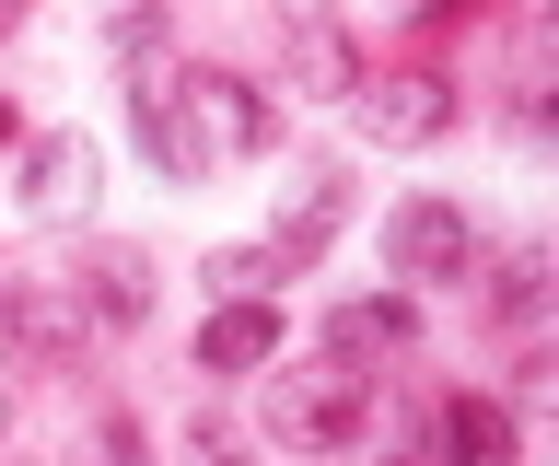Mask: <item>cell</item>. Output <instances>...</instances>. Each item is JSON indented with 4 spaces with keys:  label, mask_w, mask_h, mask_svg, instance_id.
<instances>
[{
    "label": "cell",
    "mask_w": 559,
    "mask_h": 466,
    "mask_svg": "<svg viewBox=\"0 0 559 466\" xmlns=\"http://www.w3.org/2000/svg\"><path fill=\"white\" fill-rule=\"evenodd\" d=\"M257 443L269 455H304V466H326V455H349V443H373V385L349 373V361H257Z\"/></svg>",
    "instance_id": "1"
},
{
    "label": "cell",
    "mask_w": 559,
    "mask_h": 466,
    "mask_svg": "<svg viewBox=\"0 0 559 466\" xmlns=\"http://www.w3.org/2000/svg\"><path fill=\"white\" fill-rule=\"evenodd\" d=\"M269 47H280V94H314V106L361 94V36L338 0H269Z\"/></svg>",
    "instance_id": "2"
},
{
    "label": "cell",
    "mask_w": 559,
    "mask_h": 466,
    "mask_svg": "<svg viewBox=\"0 0 559 466\" xmlns=\"http://www.w3.org/2000/svg\"><path fill=\"white\" fill-rule=\"evenodd\" d=\"M384 268L408 291H466L489 268V234L454 211V199H396V211H384Z\"/></svg>",
    "instance_id": "3"
},
{
    "label": "cell",
    "mask_w": 559,
    "mask_h": 466,
    "mask_svg": "<svg viewBox=\"0 0 559 466\" xmlns=\"http://www.w3.org/2000/svg\"><path fill=\"white\" fill-rule=\"evenodd\" d=\"M175 94H187V129H199V164L210 176H222V164H257V152L280 141V94L269 82H245V71H187V59H175Z\"/></svg>",
    "instance_id": "4"
},
{
    "label": "cell",
    "mask_w": 559,
    "mask_h": 466,
    "mask_svg": "<svg viewBox=\"0 0 559 466\" xmlns=\"http://www.w3.org/2000/svg\"><path fill=\"white\" fill-rule=\"evenodd\" d=\"M59 291L70 303H82V326H94V338H129L140 315H152V246H129V234H82V246H70V268H59Z\"/></svg>",
    "instance_id": "5"
},
{
    "label": "cell",
    "mask_w": 559,
    "mask_h": 466,
    "mask_svg": "<svg viewBox=\"0 0 559 466\" xmlns=\"http://www.w3.org/2000/svg\"><path fill=\"white\" fill-rule=\"evenodd\" d=\"M0 350L35 361V373H70V361H94V326H82V303L59 280H35V268L0 256Z\"/></svg>",
    "instance_id": "6"
},
{
    "label": "cell",
    "mask_w": 559,
    "mask_h": 466,
    "mask_svg": "<svg viewBox=\"0 0 559 466\" xmlns=\"http://www.w3.org/2000/svg\"><path fill=\"white\" fill-rule=\"evenodd\" d=\"M349 117H361V141L373 152H431L454 129V117H466V94H454L443 71H361V94H349Z\"/></svg>",
    "instance_id": "7"
},
{
    "label": "cell",
    "mask_w": 559,
    "mask_h": 466,
    "mask_svg": "<svg viewBox=\"0 0 559 466\" xmlns=\"http://www.w3.org/2000/svg\"><path fill=\"white\" fill-rule=\"evenodd\" d=\"M408 466H524V420L501 396H443L431 431L408 443Z\"/></svg>",
    "instance_id": "8"
},
{
    "label": "cell",
    "mask_w": 559,
    "mask_h": 466,
    "mask_svg": "<svg viewBox=\"0 0 559 466\" xmlns=\"http://www.w3.org/2000/svg\"><path fill=\"white\" fill-rule=\"evenodd\" d=\"M94 187H105V164H94V141H82V129H35V141H24V176H12V199H24L35 222L94 211Z\"/></svg>",
    "instance_id": "9"
},
{
    "label": "cell",
    "mask_w": 559,
    "mask_h": 466,
    "mask_svg": "<svg viewBox=\"0 0 559 466\" xmlns=\"http://www.w3.org/2000/svg\"><path fill=\"white\" fill-rule=\"evenodd\" d=\"M349 211H361V187H349V176H314L304 199H292V211L269 222V280H304L314 256H326V246L349 234Z\"/></svg>",
    "instance_id": "10"
},
{
    "label": "cell",
    "mask_w": 559,
    "mask_h": 466,
    "mask_svg": "<svg viewBox=\"0 0 559 466\" xmlns=\"http://www.w3.org/2000/svg\"><path fill=\"white\" fill-rule=\"evenodd\" d=\"M419 350V303L408 291H373V303H338L326 315V361H349L361 385H373V361H408Z\"/></svg>",
    "instance_id": "11"
},
{
    "label": "cell",
    "mask_w": 559,
    "mask_h": 466,
    "mask_svg": "<svg viewBox=\"0 0 559 466\" xmlns=\"http://www.w3.org/2000/svg\"><path fill=\"white\" fill-rule=\"evenodd\" d=\"M129 129H140V152H152V176H164V187H199V176H210V164H199V129H187V94H175V71L129 82Z\"/></svg>",
    "instance_id": "12"
},
{
    "label": "cell",
    "mask_w": 559,
    "mask_h": 466,
    "mask_svg": "<svg viewBox=\"0 0 559 466\" xmlns=\"http://www.w3.org/2000/svg\"><path fill=\"white\" fill-rule=\"evenodd\" d=\"M257 361H280V303L269 291H222L199 326V373H257Z\"/></svg>",
    "instance_id": "13"
},
{
    "label": "cell",
    "mask_w": 559,
    "mask_h": 466,
    "mask_svg": "<svg viewBox=\"0 0 559 466\" xmlns=\"http://www.w3.org/2000/svg\"><path fill=\"white\" fill-rule=\"evenodd\" d=\"M478 303H489V326H513V338H536L548 326V246H513V256H489L478 268Z\"/></svg>",
    "instance_id": "14"
},
{
    "label": "cell",
    "mask_w": 559,
    "mask_h": 466,
    "mask_svg": "<svg viewBox=\"0 0 559 466\" xmlns=\"http://www.w3.org/2000/svg\"><path fill=\"white\" fill-rule=\"evenodd\" d=\"M105 59H117V82L175 71V12L164 0H117V12H105Z\"/></svg>",
    "instance_id": "15"
},
{
    "label": "cell",
    "mask_w": 559,
    "mask_h": 466,
    "mask_svg": "<svg viewBox=\"0 0 559 466\" xmlns=\"http://www.w3.org/2000/svg\"><path fill=\"white\" fill-rule=\"evenodd\" d=\"M175 466H257V443H245L234 420H210V408H187V431H175Z\"/></svg>",
    "instance_id": "16"
},
{
    "label": "cell",
    "mask_w": 559,
    "mask_h": 466,
    "mask_svg": "<svg viewBox=\"0 0 559 466\" xmlns=\"http://www.w3.org/2000/svg\"><path fill=\"white\" fill-rule=\"evenodd\" d=\"M82 466H152V443H140L129 408H94V431H82Z\"/></svg>",
    "instance_id": "17"
},
{
    "label": "cell",
    "mask_w": 559,
    "mask_h": 466,
    "mask_svg": "<svg viewBox=\"0 0 559 466\" xmlns=\"http://www.w3.org/2000/svg\"><path fill=\"white\" fill-rule=\"evenodd\" d=\"M199 280H210V291H280V280H269V246H222V256H199Z\"/></svg>",
    "instance_id": "18"
},
{
    "label": "cell",
    "mask_w": 559,
    "mask_h": 466,
    "mask_svg": "<svg viewBox=\"0 0 559 466\" xmlns=\"http://www.w3.org/2000/svg\"><path fill=\"white\" fill-rule=\"evenodd\" d=\"M0 152H24V117H12V94H0Z\"/></svg>",
    "instance_id": "19"
},
{
    "label": "cell",
    "mask_w": 559,
    "mask_h": 466,
    "mask_svg": "<svg viewBox=\"0 0 559 466\" xmlns=\"http://www.w3.org/2000/svg\"><path fill=\"white\" fill-rule=\"evenodd\" d=\"M0 443H12V385H0Z\"/></svg>",
    "instance_id": "20"
}]
</instances>
